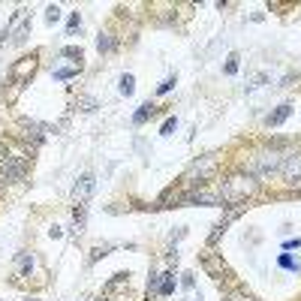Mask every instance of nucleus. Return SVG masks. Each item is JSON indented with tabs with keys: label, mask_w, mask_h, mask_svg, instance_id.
<instances>
[{
	"label": "nucleus",
	"mask_w": 301,
	"mask_h": 301,
	"mask_svg": "<svg viewBox=\"0 0 301 301\" xmlns=\"http://www.w3.org/2000/svg\"><path fill=\"white\" fill-rule=\"evenodd\" d=\"M256 190H259V181L253 175H232L229 181H223L220 199L229 202V205H238V202H247Z\"/></svg>",
	"instance_id": "f257e3e1"
},
{
	"label": "nucleus",
	"mask_w": 301,
	"mask_h": 301,
	"mask_svg": "<svg viewBox=\"0 0 301 301\" xmlns=\"http://www.w3.org/2000/svg\"><path fill=\"white\" fill-rule=\"evenodd\" d=\"M214 172H217V157H214V154L199 157L193 166L187 169V175L181 178V184H184V187H190V184H208V181L214 178Z\"/></svg>",
	"instance_id": "f03ea898"
},
{
	"label": "nucleus",
	"mask_w": 301,
	"mask_h": 301,
	"mask_svg": "<svg viewBox=\"0 0 301 301\" xmlns=\"http://www.w3.org/2000/svg\"><path fill=\"white\" fill-rule=\"evenodd\" d=\"M36 69H39V58H36V54H28V58H21V61H15V64H12V69H9V78H12V85L24 88V85L34 78Z\"/></svg>",
	"instance_id": "7ed1b4c3"
},
{
	"label": "nucleus",
	"mask_w": 301,
	"mask_h": 301,
	"mask_svg": "<svg viewBox=\"0 0 301 301\" xmlns=\"http://www.w3.org/2000/svg\"><path fill=\"white\" fill-rule=\"evenodd\" d=\"M28 175V157H6L3 163H0V184H12V181H21Z\"/></svg>",
	"instance_id": "20e7f679"
},
{
	"label": "nucleus",
	"mask_w": 301,
	"mask_h": 301,
	"mask_svg": "<svg viewBox=\"0 0 301 301\" xmlns=\"http://www.w3.org/2000/svg\"><path fill=\"white\" fill-rule=\"evenodd\" d=\"M31 34V12L28 9H15V15H12V21L6 24V31L3 36H12V42L18 45V42H24Z\"/></svg>",
	"instance_id": "39448f33"
},
{
	"label": "nucleus",
	"mask_w": 301,
	"mask_h": 301,
	"mask_svg": "<svg viewBox=\"0 0 301 301\" xmlns=\"http://www.w3.org/2000/svg\"><path fill=\"white\" fill-rule=\"evenodd\" d=\"M94 187H97V178L94 175H81L72 187V208H88V199L94 196Z\"/></svg>",
	"instance_id": "423d86ee"
},
{
	"label": "nucleus",
	"mask_w": 301,
	"mask_h": 301,
	"mask_svg": "<svg viewBox=\"0 0 301 301\" xmlns=\"http://www.w3.org/2000/svg\"><path fill=\"white\" fill-rule=\"evenodd\" d=\"M274 169H280V157L274 151H262V154H253L250 157V172L253 175H268Z\"/></svg>",
	"instance_id": "0eeeda50"
},
{
	"label": "nucleus",
	"mask_w": 301,
	"mask_h": 301,
	"mask_svg": "<svg viewBox=\"0 0 301 301\" xmlns=\"http://www.w3.org/2000/svg\"><path fill=\"white\" fill-rule=\"evenodd\" d=\"M202 268L214 277V280H232V271L226 268V262L217 253H202Z\"/></svg>",
	"instance_id": "6e6552de"
},
{
	"label": "nucleus",
	"mask_w": 301,
	"mask_h": 301,
	"mask_svg": "<svg viewBox=\"0 0 301 301\" xmlns=\"http://www.w3.org/2000/svg\"><path fill=\"white\" fill-rule=\"evenodd\" d=\"M280 175H283L286 184H295V181H298L301 178V151L280 157Z\"/></svg>",
	"instance_id": "1a4fd4ad"
},
{
	"label": "nucleus",
	"mask_w": 301,
	"mask_h": 301,
	"mask_svg": "<svg viewBox=\"0 0 301 301\" xmlns=\"http://www.w3.org/2000/svg\"><path fill=\"white\" fill-rule=\"evenodd\" d=\"M18 130H21V139L31 142L34 148L42 145V142H45V133H48V127H42V124H36V121H28V118L18 121Z\"/></svg>",
	"instance_id": "9d476101"
},
{
	"label": "nucleus",
	"mask_w": 301,
	"mask_h": 301,
	"mask_svg": "<svg viewBox=\"0 0 301 301\" xmlns=\"http://www.w3.org/2000/svg\"><path fill=\"white\" fill-rule=\"evenodd\" d=\"M187 205H223L220 193H208V190H193V193H184Z\"/></svg>",
	"instance_id": "9b49d317"
},
{
	"label": "nucleus",
	"mask_w": 301,
	"mask_h": 301,
	"mask_svg": "<svg viewBox=\"0 0 301 301\" xmlns=\"http://www.w3.org/2000/svg\"><path fill=\"white\" fill-rule=\"evenodd\" d=\"M289 115H292V105H289V102H283V105H277V108H274V112L268 115L265 124H268V127H280V124H283V121H286Z\"/></svg>",
	"instance_id": "f8f14e48"
},
{
	"label": "nucleus",
	"mask_w": 301,
	"mask_h": 301,
	"mask_svg": "<svg viewBox=\"0 0 301 301\" xmlns=\"http://www.w3.org/2000/svg\"><path fill=\"white\" fill-rule=\"evenodd\" d=\"M127 286H130V274H124V271H121V274H115V277L105 283V298H108V295H115V292H121V289H127Z\"/></svg>",
	"instance_id": "ddd939ff"
},
{
	"label": "nucleus",
	"mask_w": 301,
	"mask_h": 301,
	"mask_svg": "<svg viewBox=\"0 0 301 301\" xmlns=\"http://www.w3.org/2000/svg\"><path fill=\"white\" fill-rule=\"evenodd\" d=\"M81 72V64H64V67H54V78L58 81H67V78H72V75H78Z\"/></svg>",
	"instance_id": "4468645a"
},
{
	"label": "nucleus",
	"mask_w": 301,
	"mask_h": 301,
	"mask_svg": "<svg viewBox=\"0 0 301 301\" xmlns=\"http://www.w3.org/2000/svg\"><path fill=\"white\" fill-rule=\"evenodd\" d=\"M151 115H154V105H151V102H145V105H139V112L133 115V124H135V127H142V124H145V121H148Z\"/></svg>",
	"instance_id": "2eb2a0df"
},
{
	"label": "nucleus",
	"mask_w": 301,
	"mask_h": 301,
	"mask_svg": "<svg viewBox=\"0 0 301 301\" xmlns=\"http://www.w3.org/2000/svg\"><path fill=\"white\" fill-rule=\"evenodd\" d=\"M160 292H163V295H172V292H175V274H172V271L160 274Z\"/></svg>",
	"instance_id": "dca6fc26"
},
{
	"label": "nucleus",
	"mask_w": 301,
	"mask_h": 301,
	"mask_svg": "<svg viewBox=\"0 0 301 301\" xmlns=\"http://www.w3.org/2000/svg\"><path fill=\"white\" fill-rule=\"evenodd\" d=\"M97 48H100V54H108V51L115 48V36L112 34H100L97 36Z\"/></svg>",
	"instance_id": "f3484780"
},
{
	"label": "nucleus",
	"mask_w": 301,
	"mask_h": 301,
	"mask_svg": "<svg viewBox=\"0 0 301 301\" xmlns=\"http://www.w3.org/2000/svg\"><path fill=\"white\" fill-rule=\"evenodd\" d=\"M85 220H88V208H72V226H75V232L85 229Z\"/></svg>",
	"instance_id": "a211bd4d"
},
{
	"label": "nucleus",
	"mask_w": 301,
	"mask_h": 301,
	"mask_svg": "<svg viewBox=\"0 0 301 301\" xmlns=\"http://www.w3.org/2000/svg\"><path fill=\"white\" fill-rule=\"evenodd\" d=\"M15 265H18V274H28V271L34 268V259H31V253H18V256H15Z\"/></svg>",
	"instance_id": "6ab92c4d"
},
{
	"label": "nucleus",
	"mask_w": 301,
	"mask_h": 301,
	"mask_svg": "<svg viewBox=\"0 0 301 301\" xmlns=\"http://www.w3.org/2000/svg\"><path fill=\"white\" fill-rule=\"evenodd\" d=\"M118 91L124 94V97H130L135 91V81H133V75H121V81H118Z\"/></svg>",
	"instance_id": "aec40b11"
},
{
	"label": "nucleus",
	"mask_w": 301,
	"mask_h": 301,
	"mask_svg": "<svg viewBox=\"0 0 301 301\" xmlns=\"http://www.w3.org/2000/svg\"><path fill=\"white\" fill-rule=\"evenodd\" d=\"M277 262H280V268H286V271H298V259H292V256H289V253H280V259H277Z\"/></svg>",
	"instance_id": "412c9836"
},
{
	"label": "nucleus",
	"mask_w": 301,
	"mask_h": 301,
	"mask_svg": "<svg viewBox=\"0 0 301 301\" xmlns=\"http://www.w3.org/2000/svg\"><path fill=\"white\" fill-rule=\"evenodd\" d=\"M78 28H81V15H78V12H72V15H69V24H67V36H75Z\"/></svg>",
	"instance_id": "4be33fe9"
},
{
	"label": "nucleus",
	"mask_w": 301,
	"mask_h": 301,
	"mask_svg": "<svg viewBox=\"0 0 301 301\" xmlns=\"http://www.w3.org/2000/svg\"><path fill=\"white\" fill-rule=\"evenodd\" d=\"M108 250H112V244H102V247H94V250H91V262H100L102 256H108Z\"/></svg>",
	"instance_id": "5701e85b"
},
{
	"label": "nucleus",
	"mask_w": 301,
	"mask_h": 301,
	"mask_svg": "<svg viewBox=\"0 0 301 301\" xmlns=\"http://www.w3.org/2000/svg\"><path fill=\"white\" fill-rule=\"evenodd\" d=\"M238 61H241L238 54H229V58H226V67H223V72H226V75H235V72H238Z\"/></svg>",
	"instance_id": "b1692460"
},
{
	"label": "nucleus",
	"mask_w": 301,
	"mask_h": 301,
	"mask_svg": "<svg viewBox=\"0 0 301 301\" xmlns=\"http://www.w3.org/2000/svg\"><path fill=\"white\" fill-rule=\"evenodd\" d=\"M75 108H78V112H94V108H97V100H91V97H81V100L75 102Z\"/></svg>",
	"instance_id": "393cba45"
},
{
	"label": "nucleus",
	"mask_w": 301,
	"mask_h": 301,
	"mask_svg": "<svg viewBox=\"0 0 301 301\" xmlns=\"http://www.w3.org/2000/svg\"><path fill=\"white\" fill-rule=\"evenodd\" d=\"M226 301H253V295L244 292V289H232V292L226 295Z\"/></svg>",
	"instance_id": "a878e982"
},
{
	"label": "nucleus",
	"mask_w": 301,
	"mask_h": 301,
	"mask_svg": "<svg viewBox=\"0 0 301 301\" xmlns=\"http://www.w3.org/2000/svg\"><path fill=\"white\" fill-rule=\"evenodd\" d=\"M61 54H64V58H72L75 64H81V48H75V45H67Z\"/></svg>",
	"instance_id": "bb28decb"
},
{
	"label": "nucleus",
	"mask_w": 301,
	"mask_h": 301,
	"mask_svg": "<svg viewBox=\"0 0 301 301\" xmlns=\"http://www.w3.org/2000/svg\"><path fill=\"white\" fill-rule=\"evenodd\" d=\"M154 292H160V274H151V277H148V298H151Z\"/></svg>",
	"instance_id": "cd10ccee"
},
{
	"label": "nucleus",
	"mask_w": 301,
	"mask_h": 301,
	"mask_svg": "<svg viewBox=\"0 0 301 301\" xmlns=\"http://www.w3.org/2000/svg\"><path fill=\"white\" fill-rule=\"evenodd\" d=\"M175 127H178V118H166V124L160 127V135H172L175 133Z\"/></svg>",
	"instance_id": "c85d7f7f"
},
{
	"label": "nucleus",
	"mask_w": 301,
	"mask_h": 301,
	"mask_svg": "<svg viewBox=\"0 0 301 301\" xmlns=\"http://www.w3.org/2000/svg\"><path fill=\"white\" fill-rule=\"evenodd\" d=\"M58 18H61V9H58V6H48V9H45V21H48V24H54Z\"/></svg>",
	"instance_id": "c756f323"
},
{
	"label": "nucleus",
	"mask_w": 301,
	"mask_h": 301,
	"mask_svg": "<svg viewBox=\"0 0 301 301\" xmlns=\"http://www.w3.org/2000/svg\"><path fill=\"white\" fill-rule=\"evenodd\" d=\"M172 88H175V78H166V81H163V85L157 88V94H169Z\"/></svg>",
	"instance_id": "7c9ffc66"
},
{
	"label": "nucleus",
	"mask_w": 301,
	"mask_h": 301,
	"mask_svg": "<svg viewBox=\"0 0 301 301\" xmlns=\"http://www.w3.org/2000/svg\"><path fill=\"white\" fill-rule=\"evenodd\" d=\"M181 283H184V286H187V289H190V286H193V283H196V280H193V274H181Z\"/></svg>",
	"instance_id": "2f4dec72"
},
{
	"label": "nucleus",
	"mask_w": 301,
	"mask_h": 301,
	"mask_svg": "<svg viewBox=\"0 0 301 301\" xmlns=\"http://www.w3.org/2000/svg\"><path fill=\"white\" fill-rule=\"evenodd\" d=\"M6 157H9V151H6V145H3V142H0V163H3V160H6Z\"/></svg>",
	"instance_id": "473e14b6"
},
{
	"label": "nucleus",
	"mask_w": 301,
	"mask_h": 301,
	"mask_svg": "<svg viewBox=\"0 0 301 301\" xmlns=\"http://www.w3.org/2000/svg\"><path fill=\"white\" fill-rule=\"evenodd\" d=\"M187 301H202V298H187Z\"/></svg>",
	"instance_id": "72a5a7b5"
},
{
	"label": "nucleus",
	"mask_w": 301,
	"mask_h": 301,
	"mask_svg": "<svg viewBox=\"0 0 301 301\" xmlns=\"http://www.w3.org/2000/svg\"><path fill=\"white\" fill-rule=\"evenodd\" d=\"M28 301H36V298H28Z\"/></svg>",
	"instance_id": "f704fd0d"
}]
</instances>
